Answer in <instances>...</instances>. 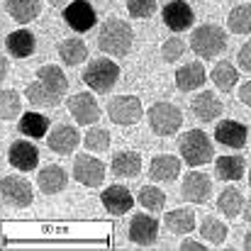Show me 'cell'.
Returning a JSON list of instances; mask_svg holds the SVG:
<instances>
[{"label": "cell", "instance_id": "cell-20", "mask_svg": "<svg viewBox=\"0 0 251 251\" xmlns=\"http://www.w3.org/2000/svg\"><path fill=\"white\" fill-rule=\"evenodd\" d=\"M5 49H7V54H10L12 59H27V56L34 54L37 39H34V34L27 32V29H15V32H10V34L5 37Z\"/></svg>", "mask_w": 251, "mask_h": 251}, {"label": "cell", "instance_id": "cell-6", "mask_svg": "<svg viewBox=\"0 0 251 251\" xmlns=\"http://www.w3.org/2000/svg\"><path fill=\"white\" fill-rule=\"evenodd\" d=\"M107 117L115 125H137L142 120V100L137 95H117L107 102Z\"/></svg>", "mask_w": 251, "mask_h": 251}, {"label": "cell", "instance_id": "cell-36", "mask_svg": "<svg viewBox=\"0 0 251 251\" xmlns=\"http://www.w3.org/2000/svg\"><path fill=\"white\" fill-rule=\"evenodd\" d=\"M110 142H112V137H110V132L102 129V127L88 129L83 137L85 149H90V151H105V149H110Z\"/></svg>", "mask_w": 251, "mask_h": 251}, {"label": "cell", "instance_id": "cell-8", "mask_svg": "<svg viewBox=\"0 0 251 251\" xmlns=\"http://www.w3.org/2000/svg\"><path fill=\"white\" fill-rule=\"evenodd\" d=\"M74 178L81 183V185H88V188H98L102 185L105 180V166L100 159L90 156V154H78L74 159Z\"/></svg>", "mask_w": 251, "mask_h": 251}, {"label": "cell", "instance_id": "cell-2", "mask_svg": "<svg viewBox=\"0 0 251 251\" xmlns=\"http://www.w3.org/2000/svg\"><path fill=\"white\" fill-rule=\"evenodd\" d=\"M190 49L198 59H215L227 49V32L217 25H200L190 34Z\"/></svg>", "mask_w": 251, "mask_h": 251}, {"label": "cell", "instance_id": "cell-41", "mask_svg": "<svg viewBox=\"0 0 251 251\" xmlns=\"http://www.w3.org/2000/svg\"><path fill=\"white\" fill-rule=\"evenodd\" d=\"M237 95H239V100H242L244 105H249V107H251V81H247V83L239 85Z\"/></svg>", "mask_w": 251, "mask_h": 251}, {"label": "cell", "instance_id": "cell-23", "mask_svg": "<svg viewBox=\"0 0 251 251\" xmlns=\"http://www.w3.org/2000/svg\"><path fill=\"white\" fill-rule=\"evenodd\" d=\"M17 132H22L29 139H44V134L49 132V117L37 112V110H29V112H25L20 117Z\"/></svg>", "mask_w": 251, "mask_h": 251}, {"label": "cell", "instance_id": "cell-9", "mask_svg": "<svg viewBox=\"0 0 251 251\" xmlns=\"http://www.w3.org/2000/svg\"><path fill=\"white\" fill-rule=\"evenodd\" d=\"M210 193H212V180H210L207 173L190 171V173L183 176V200L202 205V202H207Z\"/></svg>", "mask_w": 251, "mask_h": 251}, {"label": "cell", "instance_id": "cell-7", "mask_svg": "<svg viewBox=\"0 0 251 251\" xmlns=\"http://www.w3.org/2000/svg\"><path fill=\"white\" fill-rule=\"evenodd\" d=\"M2 200L10 207H29L34 200L32 185L22 176H5L2 178Z\"/></svg>", "mask_w": 251, "mask_h": 251}, {"label": "cell", "instance_id": "cell-13", "mask_svg": "<svg viewBox=\"0 0 251 251\" xmlns=\"http://www.w3.org/2000/svg\"><path fill=\"white\" fill-rule=\"evenodd\" d=\"M78 142H81V134H78V129L74 127V125H56L49 134H47V147L54 151V154H61V156H66V154H71L76 147H78Z\"/></svg>", "mask_w": 251, "mask_h": 251}, {"label": "cell", "instance_id": "cell-4", "mask_svg": "<svg viewBox=\"0 0 251 251\" xmlns=\"http://www.w3.org/2000/svg\"><path fill=\"white\" fill-rule=\"evenodd\" d=\"M117 81H120V66L112 59H107V56H100V59L90 61L88 69L83 71V83L90 90H95V93L112 90Z\"/></svg>", "mask_w": 251, "mask_h": 251}, {"label": "cell", "instance_id": "cell-44", "mask_svg": "<svg viewBox=\"0 0 251 251\" xmlns=\"http://www.w3.org/2000/svg\"><path fill=\"white\" fill-rule=\"evenodd\" d=\"M0 69H2V78H5V76H7V71H10V61H7L5 56H2V61H0Z\"/></svg>", "mask_w": 251, "mask_h": 251}, {"label": "cell", "instance_id": "cell-10", "mask_svg": "<svg viewBox=\"0 0 251 251\" xmlns=\"http://www.w3.org/2000/svg\"><path fill=\"white\" fill-rule=\"evenodd\" d=\"M161 17H164V25H166L171 32H185L193 27V7L185 2V0H171L164 5L161 10Z\"/></svg>", "mask_w": 251, "mask_h": 251}, {"label": "cell", "instance_id": "cell-47", "mask_svg": "<svg viewBox=\"0 0 251 251\" xmlns=\"http://www.w3.org/2000/svg\"><path fill=\"white\" fill-rule=\"evenodd\" d=\"M249 188H251V171H249Z\"/></svg>", "mask_w": 251, "mask_h": 251}, {"label": "cell", "instance_id": "cell-24", "mask_svg": "<svg viewBox=\"0 0 251 251\" xmlns=\"http://www.w3.org/2000/svg\"><path fill=\"white\" fill-rule=\"evenodd\" d=\"M25 95H27V100L32 102V105H37V107H54V105H59L61 102V93H56V90H51L49 85L44 83V81H34V83L27 85V90H25Z\"/></svg>", "mask_w": 251, "mask_h": 251}, {"label": "cell", "instance_id": "cell-11", "mask_svg": "<svg viewBox=\"0 0 251 251\" xmlns=\"http://www.w3.org/2000/svg\"><path fill=\"white\" fill-rule=\"evenodd\" d=\"M64 20L74 32H88V29H93L98 15L88 0H74L64 7Z\"/></svg>", "mask_w": 251, "mask_h": 251}, {"label": "cell", "instance_id": "cell-1", "mask_svg": "<svg viewBox=\"0 0 251 251\" xmlns=\"http://www.w3.org/2000/svg\"><path fill=\"white\" fill-rule=\"evenodd\" d=\"M132 42H134V32H132L129 22L117 20V17H110V20L102 22L100 34H98V47H100L102 54L125 56V54H129Z\"/></svg>", "mask_w": 251, "mask_h": 251}, {"label": "cell", "instance_id": "cell-33", "mask_svg": "<svg viewBox=\"0 0 251 251\" xmlns=\"http://www.w3.org/2000/svg\"><path fill=\"white\" fill-rule=\"evenodd\" d=\"M227 27L234 34H251V5H237L227 15Z\"/></svg>", "mask_w": 251, "mask_h": 251}, {"label": "cell", "instance_id": "cell-5", "mask_svg": "<svg viewBox=\"0 0 251 251\" xmlns=\"http://www.w3.org/2000/svg\"><path fill=\"white\" fill-rule=\"evenodd\" d=\"M149 127L159 137H173L183 125V112L173 102H154L147 112Z\"/></svg>", "mask_w": 251, "mask_h": 251}, {"label": "cell", "instance_id": "cell-16", "mask_svg": "<svg viewBox=\"0 0 251 251\" xmlns=\"http://www.w3.org/2000/svg\"><path fill=\"white\" fill-rule=\"evenodd\" d=\"M100 200H102V207L110 215H115V217L127 215L134 207V198H132L129 188H125V185H110V188H105L102 195H100Z\"/></svg>", "mask_w": 251, "mask_h": 251}, {"label": "cell", "instance_id": "cell-45", "mask_svg": "<svg viewBox=\"0 0 251 251\" xmlns=\"http://www.w3.org/2000/svg\"><path fill=\"white\" fill-rule=\"evenodd\" d=\"M244 249H247V251H251V232H249V234H247V237H244Z\"/></svg>", "mask_w": 251, "mask_h": 251}, {"label": "cell", "instance_id": "cell-19", "mask_svg": "<svg viewBox=\"0 0 251 251\" xmlns=\"http://www.w3.org/2000/svg\"><path fill=\"white\" fill-rule=\"evenodd\" d=\"M180 176V159L171 154H159L149 164V178L159 183H171Z\"/></svg>", "mask_w": 251, "mask_h": 251}, {"label": "cell", "instance_id": "cell-15", "mask_svg": "<svg viewBox=\"0 0 251 251\" xmlns=\"http://www.w3.org/2000/svg\"><path fill=\"white\" fill-rule=\"evenodd\" d=\"M7 161H10L12 168H17V171H22V173H29V171H34L37 164H39V151H37V147H34L32 142L20 139V142H12V144H10Z\"/></svg>", "mask_w": 251, "mask_h": 251}, {"label": "cell", "instance_id": "cell-40", "mask_svg": "<svg viewBox=\"0 0 251 251\" xmlns=\"http://www.w3.org/2000/svg\"><path fill=\"white\" fill-rule=\"evenodd\" d=\"M237 59H239V69L247 71V74H251V39L237 51Z\"/></svg>", "mask_w": 251, "mask_h": 251}, {"label": "cell", "instance_id": "cell-12", "mask_svg": "<svg viewBox=\"0 0 251 251\" xmlns=\"http://www.w3.org/2000/svg\"><path fill=\"white\" fill-rule=\"evenodd\" d=\"M69 112L78 125H95L100 120V105L95 102L93 93H76L69 98Z\"/></svg>", "mask_w": 251, "mask_h": 251}, {"label": "cell", "instance_id": "cell-3", "mask_svg": "<svg viewBox=\"0 0 251 251\" xmlns=\"http://www.w3.org/2000/svg\"><path fill=\"white\" fill-rule=\"evenodd\" d=\"M180 156L188 166H205L212 161L215 149L202 129H190L180 137Z\"/></svg>", "mask_w": 251, "mask_h": 251}, {"label": "cell", "instance_id": "cell-39", "mask_svg": "<svg viewBox=\"0 0 251 251\" xmlns=\"http://www.w3.org/2000/svg\"><path fill=\"white\" fill-rule=\"evenodd\" d=\"M183 54H185V42L180 37H171V39H166L161 44V59L166 64H176Z\"/></svg>", "mask_w": 251, "mask_h": 251}, {"label": "cell", "instance_id": "cell-31", "mask_svg": "<svg viewBox=\"0 0 251 251\" xmlns=\"http://www.w3.org/2000/svg\"><path fill=\"white\" fill-rule=\"evenodd\" d=\"M237 81H239V71L234 69V64H229V61H220V64L212 69V83L217 85L220 90H225V93L234 90Z\"/></svg>", "mask_w": 251, "mask_h": 251}, {"label": "cell", "instance_id": "cell-28", "mask_svg": "<svg viewBox=\"0 0 251 251\" xmlns=\"http://www.w3.org/2000/svg\"><path fill=\"white\" fill-rule=\"evenodd\" d=\"M164 225L168 227L171 234H178V237L180 234H190V232L198 229L193 210H171V212H166V217H164Z\"/></svg>", "mask_w": 251, "mask_h": 251}, {"label": "cell", "instance_id": "cell-34", "mask_svg": "<svg viewBox=\"0 0 251 251\" xmlns=\"http://www.w3.org/2000/svg\"><path fill=\"white\" fill-rule=\"evenodd\" d=\"M200 234L210 244H225V239H227V225L220 222L217 217H205L200 222Z\"/></svg>", "mask_w": 251, "mask_h": 251}, {"label": "cell", "instance_id": "cell-46", "mask_svg": "<svg viewBox=\"0 0 251 251\" xmlns=\"http://www.w3.org/2000/svg\"><path fill=\"white\" fill-rule=\"evenodd\" d=\"M49 5H54V7H59V5H64V2H69V0H47Z\"/></svg>", "mask_w": 251, "mask_h": 251}, {"label": "cell", "instance_id": "cell-35", "mask_svg": "<svg viewBox=\"0 0 251 251\" xmlns=\"http://www.w3.org/2000/svg\"><path fill=\"white\" fill-rule=\"evenodd\" d=\"M139 202L149 212H161V207L166 205V193L161 188H156V185H144L139 190Z\"/></svg>", "mask_w": 251, "mask_h": 251}, {"label": "cell", "instance_id": "cell-27", "mask_svg": "<svg viewBox=\"0 0 251 251\" xmlns=\"http://www.w3.org/2000/svg\"><path fill=\"white\" fill-rule=\"evenodd\" d=\"M5 7L17 25H29L32 20L39 17V10H42L39 0H7Z\"/></svg>", "mask_w": 251, "mask_h": 251}, {"label": "cell", "instance_id": "cell-43", "mask_svg": "<svg viewBox=\"0 0 251 251\" xmlns=\"http://www.w3.org/2000/svg\"><path fill=\"white\" fill-rule=\"evenodd\" d=\"M242 217H244L247 222H251V200H247V202H244V210H242Z\"/></svg>", "mask_w": 251, "mask_h": 251}, {"label": "cell", "instance_id": "cell-17", "mask_svg": "<svg viewBox=\"0 0 251 251\" xmlns=\"http://www.w3.org/2000/svg\"><path fill=\"white\" fill-rule=\"evenodd\" d=\"M190 110H193V115H195L200 122H212V120H217V117L222 115L225 105L220 102V98H217L212 90H202V93H198V95L193 98Z\"/></svg>", "mask_w": 251, "mask_h": 251}, {"label": "cell", "instance_id": "cell-30", "mask_svg": "<svg viewBox=\"0 0 251 251\" xmlns=\"http://www.w3.org/2000/svg\"><path fill=\"white\" fill-rule=\"evenodd\" d=\"M244 195L237 190V188H225L222 193H220V200H217V207L222 210V215L225 217H229V220H234V217H239V212L244 210Z\"/></svg>", "mask_w": 251, "mask_h": 251}, {"label": "cell", "instance_id": "cell-21", "mask_svg": "<svg viewBox=\"0 0 251 251\" xmlns=\"http://www.w3.org/2000/svg\"><path fill=\"white\" fill-rule=\"evenodd\" d=\"M66 183H69V173L64 171L61 166H47L42 168L39 173H37V185H39V190L44 193V195H56V193H61L64 188H66Z\"/></svg>", "mask_w": 251, "mask_h": 251}, {"label": "cell", "instance_id": "cell-26", "mask_svg": "<svg viewBox=\"0 0 251 251\" xmlns=\"http://www.w3.org/2000/svg\"><path fill=\"white\" fill-rule=\"evenodd\" d=\"M244 168H247L244 156L229 154V156H220V159L215 161V176H217L220 180H229V183H234V180H242Z\"/></svg>", "mask_w": 251, "mask_h": 251}, {"label": "cell", "instance_id": "cell-29", "mask_svg": "<svg viewBox=\"0 0 251 251\" xmlns=\"http://www.w3.org/2000/svg\"><path fill=\"white\" fill-rule=\"evenodd\" d=\"M59 56L66 66H78L88 59V47H85L83 39L78 37H69L59 44Z\"/></svg>", "mask_w": 251, "mask_h": 251}, {"label": "cell", "instance_id": "cell-22", "mask_svg": "<svg viewBox=\"0 0 251 251\" xmlns=\"http://www.w3.org/2000/svg\"><path fill=\"white\" fill-rule=\"evenodd\" d=\"M207 81V74H205V66L200 61H193V64H185L176 71V85L178 90H198L202 88V83Z\"/></svg>", "mask_w": 251, "mask_h": 251}, {"label": "cell", "instance_id": "cell-42", "mask_svg": "<svg viewBox=\"0 0 251 251\" xmlns=\"http://www.w3.org/2000/svg\"><path fill=\"white\" fill-rule=\"evenodd\" d=\"M180 249L183 251H205L207 247H202V242H198V239H185V242H180Z\"/></svg>", "mask_w": 251, "mask_h": 251}, {"label": "cell", "instance_id": "cell-14", "mask_svg": "<svg viewBox=\"0 0 251 251\" xmlns=\"http://www.w3.org/2000/svg\"><path fill=\"white\" fill-rule=\"evenodd\" d=\"M159 237V222L151 217V215H134L132 222H129V242L132 244H139V247H151Z\"/></svg>", "mask_w": 251, "mask_h": 251}, {"label": "cell", "instance_id": "cell-25", "mask_svg": "<svg viewBox=\"0 0 251 251\" xmlns=\"http://www.w3.org/2000/svg\"><path fill=\"white\" fill-rule=\"evenodd\" d=\"M110 168H112V173L117 178H134L142 171V156L137 151H117L112 156Z\"/></svg>", "mask_w": 251, "mask_h": 251}, {"label": "cell", "instance_id": "cell-18", "mask_svg": "<svg viewBox=\"0 0 251 251\" xmlns=\"http://www.w3.org/2000/svg\"><path fill=\"white\" fill-rule=\"evenodd\" d=\"M215 139L229 149H242L247 144V127L237 120H222L215 127Z\"/></svg>", "mask_w": 251, "mask_h": 251}, {"label": "cell", "instance_id": "cell-37", "mask_svg": "<svg viewBox=\"0 0 251 251\" xmlns=\"http://www.w3.org/2000/svg\"><path fill=\"white\" fill-rule=\"evenodd\" d=\"M22 112V100L15 90H2V102H0V117L2 120H15Z\"/></svg>", "mask_w": 251, "mask_h": 251}, {"label": "cell", "instance_id": "cell-38", "mask_svg": "<svg viewBox=\"0 0 251 251\" xmlns=\"http://www.w3.org/2000/svg\"><path fill=\"white\" fill-rule=\"evenodd\" d=\"M129 17L134 20H147L156 12V0H125Z\"/></svg>", "mask_w": 251, "mask_h": 251}, {"label": "cell", "instance_id": "cell-32", "mask_svg": "<svg viewBox=\"0 0 251 251\" xmlns=\"http://www.w3.org/2000/svg\"><path fill=\"white\" fill-rule=\"evenodd\" d=\"M37 78H39V81H44L51 90H56V93H61V95H64V93H66V88H69V78H66L64 69H59V66H54V64L42 66V69L37 71Z\"/></svg>", "mask_w": 251, "mask_h": 251}]
</instances>
